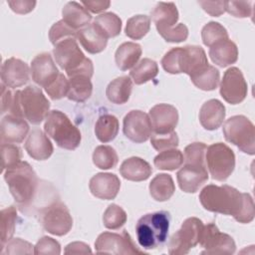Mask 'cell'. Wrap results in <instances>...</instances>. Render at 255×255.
Returning <instances> with one entry per match:
<instances>
[{
  "mask_svg": "<svg viewBox=\"0 0 255 255\" xmlns=\"http://www.w3.org/2000/svg\"><path fill=\"white\" fill-rule=\"evenodd\" d=\"M7 3L11 10L17 14H27L36 6V1L31 0H10Z\"/></svg>",
  "mask_w": 255,
  "mask_h": 255,
  "instance_id": "db71d44e",
  "label": "cell"
},
{
  "mask_svg": "<svg viewBox=\"0 0 255 255\" xmlns=\"http://www.w3.org/2000/svg\"><path fill=\"white\" fill-rule=\"evenodd\" d=\"M95 249L96 252L100 254H146L135 246L131 237L125 229L122 233L108 231L101 233L95 242Z\"/></svg>",
  "mask_w": 255,
  "mask_h": 255,
  "instance_id": "7c38bea8",
  "label": "cell"
},
{
  "mask_svg": "<svg viewBox=\"0 0 255 255\" xmlns=\"http://www.w3.org/2000/svg\"><path fill=\"white\" fill-rule=\"evenodd\" d=\"M199 201L204 209L225 215H232L239 223H250L254 219V202L249 193L223 184H208L199 193Z\"/></svg>",
  "mask_w": 255,
  "mask_h": 255,
  "instance_id": "6da1fadb",
  "label": "cell"
},
{
  "mask_svg": "<svg viewBox=\"0 0 255 255\" xmlns=\"http://www.w3.org/2000/svg\"><path fill=\"white\" fill-rule=\"evenodd\" d=\"M150 29V18L146 15H134L128 19L126 25V35L132 40L143 38Z\"/></svg>",
  "mask_w": 255,
  "mask_h": 255,
  "instance_id": "74e56055",
  "label": "cell"
},
{
  "mask_svg": "<svg viewBox=\"0 0 255 255\" xmlns=\"http://www.w3.org/2000/svg\"><path fill=\"white\" fill-rule=\"evenodd\" d=\"M152 132L168 133L173 131L178 123V112L175 107L168 104H157L149 110L148 114Z\"/></svg>",
  "mask_w": 255,
  "mask_h": 255,
  "instance_id": "2e32d148",
  "label": "cell"
},
{
  "mask_svg": "<svg viewBox=\"0 0 255 255\" xmlns=\"http://www.w3.org/2000/svg\"><path fill=\"white\" fill-rule=\"evenodd\" d=\"M225 139L236 145L241 151L253 155L255 153V128L245 116H233L223 125Z\"/></svg>",
  "mask_w": 255,
  "mask_h": 255,
  "instance_id": "52a82bcc",
  "label": "cell"
},
{
  "mask_svg": "<svg viewBox=\"0 0 255 255\" xmlns=\"http://www.w3.org/2000/svg\"><path fill=\"white\" fill-rule=\"evenodd\" d=\"M29 66L22 60L11 57L4 61L1 67L2 84L8 88H19L30 79Z\"/></svg>",
  "mask_w": 255,
  "mask_h": 255,
  "instance_id": "ac0fdd59",
  "label": "cell"
},
{
  "mask_svg": "<svg viewBox=\"0 0 255 255\" xmlns=\"http://www.w3.org/2000/svg\"><path fill=\"white\" fill-rule=\"evenodd\" d=\"M44 129L46 134L52 137L61 148L74 150L81 143V131L61 111L53 110L49 113Z\"/></svg>",
  "mask_w": 255,
  "mask_h": 255,
  "instance_id": "8992f818",
  "label": "cell"
},
{
  "mask_svg": "<svg viewBox=\"0 0 255 255\" xmlns=\"http://www.w3.org/2000/svg\"><path fill=\"white\" fill-rule=\"evenodd\" d=\"M93 23L105 34L108 39L120 35L122 31V20L113 12H106L97 16Z\"/></svg>",
  "mask_w": 255,
  "mask_h": 255,
  "instance_id": "d590c367",
  "label": "cell"
},
{
  "mask_svg": "<svg viewBox=\"0 0 255 255\" xmlns=\"http://www.w3.org/2000/svg\"><path fill=\"white\" fill-rule=\"evenodd\" d=\"M29 131V125L20 117L14 115L5 116L0 125L1 143H20Z\"/></svg>",
  "mask_w": 255,
  "mask_h": 255,
  "instance_id": "44dd1931",
  "label": "cell"
},
{
  "mask_svg": "<svg viewBox=\"0 0 255 255\" xmlns=\"http://www.w3.org/2000/svg\"><path fill=\"white\" fill-rule=\"evenodd\" d=\"M179 139L175 131L168 133H155L152 132L150 135V143L154 149L162 151L169 148H175L178 145Z\"/></svg>",
  "mask_w": 255,
  "mask_h": 255,
  "instance_id": "ee69618b",
  "label": "cell"
},
{
  "mask_svg": "<svg viewBox=\"0 0 255 255\" xmlns=\"http://www.w3.org/2000/svg\"><path fill=\"white\" fill-rule=\"evenodd\" d=\"M199 244L204 249L201 254H233L236 250L233 238L220 232L214 223L203 226Z\"/></svg>",
  "mask_w": 255,
  "mask_h": 255,
  "instance_id": "4fadbf2b",
  "label": "cell"
},
{
  "mask_svg": "<svg viewBox=\"0 0 255 255\" xmlns=\"http://www.w3.org/2000/svg\"><path fill=\"white\" fill-rule=\"evenodd\" d=\"M65 254H87L92 253L90 246L84 242H72L65 248Z\"/></svg>",
  "mask_w": 255,
  "mask_h": 255,
  "instance_id": "6f0895ef",
  "label": "cell"
},
{
  "mask_svg": "<svg viewBox=\"0 0 255 255\" xmlns=\"http://www.w3.org/2000/svg\"><path fill=\"white\" fill-rule=\"evenodd\" d=\"M77 30L73 29L71 26H69L63 19L58 21L57 23L53 24V26L50 28L49 31V39L51 43L55 46L60 41L73 37L77 38Z\"/></svg>",
  "mask_w": 255,
  "mask_h": 255,
  "instance_id": "f6af8a7d",
  "label": "cell"
},
{
  "mask_svg": "<svg viewBox=\"0 0 255 255\" xmlns=\"http://www.w3.org/2000/svg\"><path fill=\"white\" fill-rule=\"evenodd\" d=\"M43 228L50 234L64 236L73 227V218L68 207L61 201H56L43 208L40 214Z\"/></svg>",
  "mask_w": 255,
  "mask_h": 255,
  "instance_id": "8fae6325",
  "label": "cell"
},
{
  "mask_svg": "<svg viewBox=\"0 0 255 255\" xmlns=\"http://www.w3.org/2000/svg\"><path fill=\"white\" fill-rule=\"evenodd\" d=\"M56 63L66 71L68 77L75 75H85L92 78L94 75L93 62L85 57L80 49L77 38H67L60 41L53 49Z\"/></svg>",
  "mask_w": 255,
  "mask_h": 255,
  "instance_id": "277c9868",
  "label": "cell"
},
{
  "mask_svg": "<svg viewBox=\"0 0 255 255\" xmlns=\"http://www.w3.org/2000/svg\"><path fill=\"white\" fill-rule=\"evenodd\" d=\"M33 245L21 238H14L7 242L3 250L0 251L2 254H32Z\"/></svg>",
  "mask_w": 255,
  "mask_h": 255,
  "instance_id": "681fc988",
  "label": "cell"
},
{
  "mask_svg": "<svg viewBox=\"0 0 255 255\" xmlns=\"http://www.w3.org/2000/svg\"><path fill=\"white\" fill-rule=\"evenodd\" d=\"M16 93L22 116L29 123L39 125L48 117L50 103L40 88L28 86Z\"/></svg>",
  "mask_w": 255,
  "mask_h": 255,
  "instance_id": "ba28073f",
  "label": "cell"
},
{
  "mask_svg": "<svg viewBox=\"0 0 255 255\" xmlns=\"http://www.w3.org/2000/svg\"><path fill=\"white\" fill-rule=\"evenodd\" d=\"M128 216L126 211L119 205L112 203L104 212L103 223L106 228L116 230L121 228L127 222Z\"/></svg>",
  "mask_w": 255,
  "mask_h": 255,
  "instance_id": "b9f144b4",
  "label": "cell"
},
{
  "mask_svg": "<svg viewBox=\"0 0 255 255\" xmlns=\"http://www.w3.org/2000/svg\"><path fill=\"white\" fill-rule=\"evenodd\" d=\"M205 162L212 178L217 181H224L234 170L235 154L223 142L212 143L206 148Z\"/></svg>",
  "mask_w": 255,
  "mask_h": 255,
  "instance_id": "9c48e42d",
  "label": "cell"
},
{
  "mask_svg": "<svg viewBox=\"0 0 255 255\" xmlns=\"http://www.w3.org/2000/svg\"><path fill=\"white\" fill-rule=\"evenodd\" d=\"M166 42L179 43L185 41L188 37V28L185 24L179 23L176 26L158 33Z\"/></svg>",
  "mask_w": 255,
  "mask_h": 255,
  "instance_id": "f907efd6",
  "label": "cell"
},
{
  "mask_svg": "<svg viewBox=\"0 0 255 255\" xmlns=\"http://www.w3.org/2000/svg\"><path fill=\"white\" fill-rule=\"evenodd\" d=\"M157 63L149 58H143L129 72V77L136 85H142L154 79L157 76Z\"/></svg>",
  "mask_w": 255,
  "mask_h": 255,
  "instance_id": "836d02e7",
  "label": "cell"
},
{
  "mask_svg": "<svg viewBox=\"0 0 255 255\" xmlns=\"http://www.w3.org/2000/svg\"><path fill=\"white\" fill-rule=\"evenodd\" d=\"M175 191V185L171 175L166 173L156 174L149 183L150 196L159 202L171 198Z\"/></svg>",
  "mask_w": 255,
  "mask_h": 255,
  "instance_id": "4dcf8cb0",
  "label": "cell"
},
{
  "mask_svg": "<svg viewBox=\"0 0 255 255\" xmlns=\"http://www.w3.org/2000/svg\"><path fill=\"white\" fill-rule=\"evenodd\" d=\"M46 93L52 100H60L68 96L69 93V80L62 73L59 74L58 78L47 88Z\"/></svg>",
  "mask_w": 255,
  "mask_h": 255,
  "instance_id": "c3c4849f",
  "label": "cell"
},
{
  "mask_svg": "<svg viewBox=\"0 0 255 255\" xmlns=\"http://www.w3.org/2000/svg\"><path fill=\"white\" fill-rule=\"evenodd\" d=\"M179 188L187 193L196 192L208 179L206 165L184 163L176 173Z\"/></svg>",
  "mask_w": 255,
  "mask_h": 255,
  "instance_id": "d6986e66",
  "label": "cell"
},
{
  "mask_svg": "<svg viewBox=\"0 0 255 255\" xmlns=\"http://www.w3.org/2000/svg\"><path fill=\"white\" fill-rule=\"evenodd\" d=\"M209 57L213 64L225 68L236 63L238 59V48L229 38L221 40L210 47Z\"/></svg>",
  "mask_w": 255,
  "mask_h": 255,
  "instance_id": "d4e9b609",
  "label": "cell"
},
{
  "mask_svg": "<svg viewBox=\"0 0 255 255\" xmlns=\"http://www.w3.org/2000/svg\"><path fill=\"white\" fill-rule=\"evenodd\" d=\"M92 194L100 199L112 200L118 195L121 188L120 178L110 172H99L95 174L89 183Z\"/></svg>",
  "mask_w": 255,
  "mask_h": 255,
  "instance_id": "ffe728a7",
  "label": "cell"
},
{
  "mask_svg": "<svg viewBox=\"0 0 255 255\" xmlns=\"http://www.w3.org/2000/svg\"><path fill=\"white\" fill-rule=\"evenodd\" d=\"M125 135L135 143L146 141L152 133V126L148 115L139 111L132 110L124 118Z\"/></svg>",
  "mask_w": 255,
  "mask_h": 255,
  "instance_id": "9a60e30c",
  "label": "cell"
},
{
  "mask_svg": "<svg viewBox=\"0 0 255 255\" xmlns=\"http://www.w3.org/2000/svg\"><path fill=\"white\" fill-rule=\"evenodd\" d=\"M207 145L203 142H192L184 148V162L198 165H206L205 152Z\"/></svg>",
  "mask_w": 255,
  "mask_h": 255,
  "instance_id": "7bdbcfd3",
  "label": "cell"
},
{
  "mask_svg": "<svg viewBox=\"0 0 255 255\" xmlns=\"http://www.w3.org/2000/svg\"><path fill=\"white\" fill-rule=\"evenodd\" d=\"M252 1H226L225 11L236 18L252 17Z\"/></svg>",
  "mask_w": 255,
  "mask_h": 255,
  "instance_id": "7dc6e473",
  "label": "cell"
},
{
  "mask_svg": "<svg viewBox=\"0 0 255 255\" xmlns=\"http://www.w3.org/2000/svg\"><path fill=\"white\" fill-rule=\"evenodd\" d=\"M117 151L111 145H99L93 152V162L101 169H111L118 164Z\"/></svg>",
  "mask_w": 255,
  "mask_h": 255,
  "instance_id": "ab89813d",
  "label": "cell"
},
{
  "mask_svg": "<svg viewBox=\"0 0 255 255\" xmlns=\"http://www.w3.org/2000/svg\"><path fill=\"white\" fill-rule=\"evenodd\" d=\"M190 80L195 87L202 91H213L218 87L220 73L214 66L208 65L197 74L191 76Z\"/></svg>",
  "mask_w": 255,
  "mask_h": 255,
  "instance_id": "e575fe53",
  "label": "cell"
},
{
  "mask_svg": "<svg viewBox=\"0 0 255 255\" xmlns=\"http://www.w3.org/2000/svg\"><path fill=\"white\" fill-rule=\"evenodd\" d=\"M32 80L40 87H49L59 76V70L52 56L47 53L37 55L31 62Z\"/></svg>",
  "mask_w": 255,
  "mask_h": 255,
  "instance_id": "e0dca14e",
  "label": "cell"
},
{
  "mask_svg": "<svg viewBox=\"0 0 255 255\" xmlns=\"http://www.w3.org/2000/svg\"><path fill=\"white\" fill-rule=\"evenodd\" d=\"M119 128V120L113 115L105 114L97 120L95 125V133L100 141L106 143L116 138Z\"/></svg>",
  "mask_w": 255,
  "mask_h": 255,
  "instance_id": "d6a6232c",
  "label": "cell"
},
{
  "mask_svg": "<svg viewBox=\"0 0 255 255\" xmlns=\"http://www.w3.org/2000/svg\"><path fill=\"white\" fill-rule=\"evenodd\" d=\"M81 4L88 11H91L92 13H100L107 10L110 7L111 2L108 0H96V1L88 0V1H82Z\"/></svg>",
  "mask_w": 255,
  "mask_h": 255,
  "instance_id": "11a10c76",
  "label": "cell"
},
{
  "mask_svg": "<svg viewBox=\"0 0 255 255\" xmlns=\"http://www.w3.org/2000/svg\"><path fill=\"white\" fill-rule=\"evenodd\" d=\"M34 254H61L60 243L52 237L44 236L39 239L37 244L34 246Z\"/></svg>",
  "mask_w": 255,
  "mask_h": 255,
  "instance_id": "816d5d0a",
  "label": "cell"
},
{
  "mask_svg": "<svg viewBox=\"0 0 255 255\" xmlns=\"http://www.w3.org/2000/svg\"><path fill=\"white\" fill-rule=\"evenodd\" d=\"M25 149L33 159L45 160L52 155L54 146L46 133L40 128H34L28 134Z\"/></svg>",
  "mask_w": 255,
  "mask_h": 255,
  "instance_id": "7402d4cb",
  "label": "cell"
},
{
  "mask_svg": "<svg viewBox=\"0 0 255 255\" xmlns=\"http://www.w3.org/2000/svg\"><path fill=\"white\" fill-rule=\"evenodd\" d=\"M63 20L75 30H80L90 24L92 15L81 4L76 1L68 2L62 10Z\"/></svg>",
  "mask_w": 255,
  "mask_h": 255,
  "instance_id": "83f0119b",
  "label": "cell"
},
{
  "mask_svg": "<svg viewBox=\"0 0 255 255\" xmlns=\"http://www.w3.org/2000/svg\"><path fill=\"white\" fill-rule=\"evenodd\" d=\"M13 94L8 87L1 84V114L9 112L13 102Z\"/></svg>",
  "mask_w": 255,
  "mask_h": 255,
  "instance_id": "9f6ffc18",
  "label": "cell"
},
{
  "mask_svg": "<svg viewBox=\"0 0 255 255\" xmlns=\"http://www.w3.org/2000/svg\"><path fill=\"white\" fill-rule=\"evenodd\" d=\"M131 90L132 82L130 77L122 76L110 82L106 90V96L113 104L124 105L129 100Z\"/></svg>",
  "mask_w": 255,
  "mask_h": 255,
  "instance_id": "f1b7e54d",
  "label": "cell"
},
{
  "mask_svg": "<svg viewBox=\"0 0 255 255\" xmlns=\"http://www.w3.org/2000/svg\"><path fill=\"white\" fill-rule=\"evenodd\" d=\"M170 215L166 211H156L141 216L135 225L137 241L143 249H155L166 241Z\"/></svg>",
  "mask_w": 255,
  "mask_h": 255,
  "instance_id": "5b68a950",
  "label": "cell"
},
{
  "mask_svg": "<svg viewBox=\"0 0 255 255\" xmlns=\"http://www.w3.org/2000/svg\"><path fill=\"white\" fill-rule=\"evenodd\" d=\"M201 8L210 16L219 17L225 12L226 1H198Z\"/></svg>",
  "mask_w": 255,
  "mask_h": 255,
  "instance_id": "f5cc1de1",
  "label": "cell"
},
{
  "mask_svg": "<svg viewBox=\"0 0 255 255\" xmlns=\"http://www.w3.org/2000/svg\"><path fill=\"white\" fill-rule=\"evenodd\" d=\"M219 92L223 100L231 105L240 104L245 100L248 87L242 72L238 68L231 67L224 72Z\"/></svg>",
  "mask_w": 255,
  "mask_h": 255,
  "instance_id": "5bb4252c",
  "label": "cell"
},
{
  "mask_svg": "<svg viewBox=\"0 0 255 255\" xmlns=\"http://www.w3.org/2000/svg\"><path fill=\"white\" fill-rule=\"evenodd\" d=\"M93 92V84L91 78L85 75H75L69 78L68 99L77 103L87 101Z\"/></svg>",
  "mask_w": 255,
  "mask_h": 255,
  "instance_id": "1f68e13d",
  "label": "cell"
},
{
  "mask_svg": "<svg viewBox=\"0 0 255 255\" xmlns=\"http://www.w3.org/2000/svg\"><path fill=\"white\" fill-rule=\"evenodd\" d=\"M183 161L182 152L176 148L162 150L153 159L154 166L161 170H175L182 165Z\"/></svg>",
  "mask_w": 255,
  "mask_h": 255,
  "instance_id": "8d00e7d4",
  "label": "cell"
},
{
  "mask_svg": "<svg viewBox=\"0 0 255 255\" xmlns=\"http://www.w3.org/2000/svg\"><path fill=\"white\" fill-rule=\"evenodd\" d=\"M225 114L224 105L216 99H211L201 106L199 122L205 129L215 130L223 124Z\"/></svg>",
  "mask_w": 255,
  "mask_h": 255,
  "instance_id": "603a6c76",
  "label": "cell"
},
{
  "mask_svg": "<svg viewBox=\"0 0 255 255\" xmlns=\"http://www.w3.org/2000/svg\"><path fill=\"white\" fill-rule=\"evenodd\" d=\"M142 50L139 44L133 42H125L119 46L115 54V60L118 68L127 71L132 68L141 56Z\"/></svg>",
  "mask_w": 255,
  "mask_h": 255,
  "instance_id": "f546056e",
  "label": "cell"
},
{
  "mask_svg": "<svg viewBox=\"0 0 255 255\" xmlns=\"http://www.w3.org/2000/svg\"><path fill=\"white\" fill-rule=\"evenodd\" d=\"M151 19L159 33L175 26L178 10L173 2H158L151 11Z\"/></svg>",
  "mask_w": 255,
  "mask_h": 255,
  "instance_id": "4316f807",
  "label": "cell"
},
{
  "mask_svg": "<svg viewBox=\"0 0 255 255\" xmlns=\"http://www.w3.org/2000/svg\"><path fill=\"white\" fill-rule=\"evenodd\" d=\"M1 154H2V171L19 163L22 157L21 148L13 143H2Z\"/></svg>",
  "mask_w": 255,
  "mask_h": 255,
  "instance_id": "bcb514c9",
  "label": "cell"
},
{
  "mask_svg": "<svg viewBox=\"0 0 255 255\" xmlns=\"http://www.w3.org/2000/svg\"><path fill=\"white\" fill-rule=\"evenodd\" d=\"M203 222L197 217L185 219L181 227L171 236L168 243V253L171 255H184L195 247L200 240Z\"/></svg>",
  "mask_w": 255,
  "mask_h": 255,
  "instance_id": "30bf717a",
  "label": "cell"
},
{
  "mask_svg": "<svg viewBox=\"0 0 255 255\" xmlns=\"http://www.w3.org/2000/svg\"><path fill=\"white\" fill-rule=\"evenodd\" d=\"M77 39L90 54L103 52L108 44V38L94 23H90L88 26L78 30Z\"/></svg>",
  "mask_w": 255,
  "mask_h": 255,
  "instance_id": "cb8c5ba5",
  "label": "cell"
},
{
  "mask_svg": "<svg viewBox=\"0 0 255 255\" xmlns=\"http://www.w3.org/2000/svg\"><path fill=\"white\" fill-rule=\"evenodd\" d=\"M201 38L203 44L210 48L215 43L228 39L229 36L227 30L220 23L210 21L203 26L201 30Z\"/></svg>",
  "mask_w": 255,
  "mask_h": 255,
  "instance_id": "60d3db41",
  "label": "cell"
},
{
  "mask_svg": "<svg viewBox=\"0 0 255 255\" xmlns=\"http://www.w3.org/2000/svg\"><path fill=\"white\" fill-rule=\"evenodd\" d=\"M121 175L130 181H142L146 180L152 173L150 164L144 159L131 156L125 159L120 167Z\"/></svg>",
  "mask_w": 255,
  "mask_h": 255,
  "instance_id": "484cf974",
  "label": "cell"
},
{
  "mask_svg": "<svg viewBox=\"0 0 255 255\" xmlns=\"http://www.w3.org/2000/svg\"><path fill=\"white\" fill-rule=\"evenodd\" d=\"M17 220V209L15 206H9L1 210V249L3 250L4 246L9 240L12 239V236L15 232Z\"/></svg>",
  "mask_w": 255,
  "mask_h": 255,
  "instance_id": "f35d334b",
  "label": "cell"
},
{
  "mask_svg": "<svg viewBox=\"0 0 255 255\" xmlns=\"http://www.w3.org/2000/svg\"><path fill=\"white\" fill-rule=\"evenodd\" d=\"M4 179L15 201L21 206L29 205L34 199L38 177L33 167L27 161H20L4 172Z\"/></svg>",
  "mask_w": 255,
  "mask_h": 255,
  "instance_id": "3957f363",
  "label": "cell"
},
{
  "mask_svg": "<svg viewBox=\"0 0 255 255\" xmlns=\"http://www.w3.org/2000/svg\"><path fill=\"white\" fill-rule=\"evenodd\" d=\"M208 65L205 51L196 45L172 48L161 59V66L166 73H184L189 77L197 74Z\"/></svg>",
  "mask_w": 255,
  "mask_h": 255,
  "instance_id": "7a4b0ae2",
  "label": "cell"
}]
</instances>
